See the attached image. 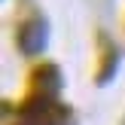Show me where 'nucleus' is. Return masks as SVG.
Listing matches in <instances>:
<instances>
[{"mask_svg": "<svg viewBox=\"0 0 125 125\" xmlns=\"http://www.w3.org/2000/svg\"><path fill=\"white\" fill-rule=\"evenodd\" d=\"M15 125H67V107H61L58 98L37 95L18 110Z\"/></svg>", "mask_w": 125, "mask_h": 125, "instance_id": "1", "label": "nucleus"}, {"mask_svg": "<svg viewBox=\"0 0 125 125\" xmlns=\"http://www.w3.org/2000/svg\"><path fill=\"white\" fill-rule=\"evenodd\" d=\"M15 46H18V52L28 55V58L43 55L46 46H49V21L43 15L24 18V21L15 28Z\"/></svg>", "mask_w": 125, "mask_h": 125, "instance_id": "2", "label": "nucleus"}, {"mask_svg": "<svg viewBox=\"0 0 125 125\" xmlns=\"http://www.w3.org/2000/svg\"><path fill=\"white\" fill-rule=\"evenodd\" d=\"M34 79H37V95H46V98H58L61 85H64L58 64H40L34 70Z\"/></svg>", "mask_w": 125, "mask_h": 125, "instance_id": "3", "label": "nucleus"}, {"mask_svg": "<svg viewBox=\"0 0 125 125\" xmlns=\"http://www.w3.org/2000/svg\"><path fill=\"white\" fill-rule=\"evenodd\" d=\"M116 67H119V49L107 46V52H104V67L98 70V85H107L110 79L116 76Z\"/></svg>", "mask_w": 125, "mask_h": 125, "instance_id": "4", "label": "nucleus"}]
</instances>
